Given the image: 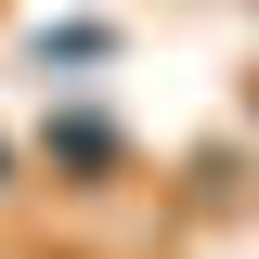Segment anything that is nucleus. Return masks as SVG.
Segmentation results:
<instances>
[{
  "mask_svg": "<svg viewBox=\"0 0 259 259\" xmlns=\"http://www.w3.org/2000/svg\"><path fill=\"white\" fill-rule=\"evenodd\" d=\"M246 104H259V91H246Z\"/></svg>",
  "mask_w": 259,
  "mask_h": 259,
  "instance_id": "f03ea898",
  "label": "nucleus"
},
{
  "mask_svg": "<svg viewBox=\"0 0 259 259\" xmlns=\"http://www.w3.org/2000/svg\"><path fill=\"white\" fill-rule=\"evenodd\" d=\"M13 182H26V168H13V143H0V194H13Z\"/></svg>",
  "mask_w": 259,
  "mask_h": 259,
  "instance_id": "f257e3e1",
  "label": "nucleus"
}]
</instances>
